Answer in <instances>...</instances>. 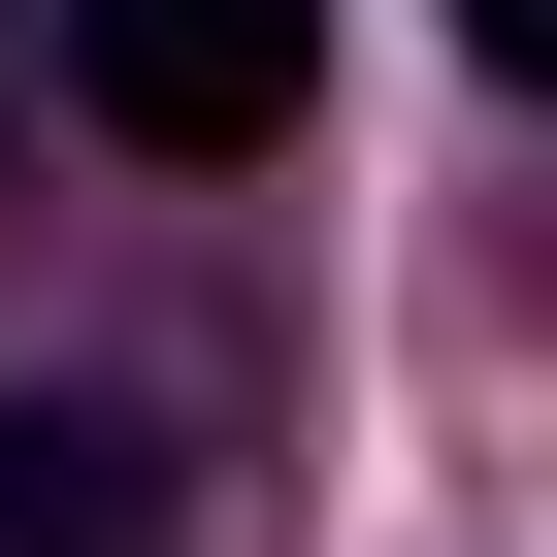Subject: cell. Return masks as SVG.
Here are the masks:
<instances>
[{
    "instance_id": "cell-1",
    "label": "cell",
    "mask_w": 557,
    "mask_h": 557,
    "mask_svg": "<svg viewBox=\"0 0 557 557\" xmlns=\"http://www.w3.org/2000/svg\"><path fill=\"white\" fill-rule=\"evenodd\" d=\"M66 99L132 164H262V132L329 99V0H66Z\"/></svg>"
},
{
    "instance_id": "cell-2",
    "label": "cell",
    "mask_w": 557,
    "mask_h": 557,
    "mask_svg": "<svg viewBox=\"0 0 557 557\" xmlns=\"http://www.w3.org/2000/svg\"><path fill=\"white\" fill-rule=\"evenodd\" d=\"M0 557H164V426L132 394H0Z\"/></svg>"
}]
</instances>
